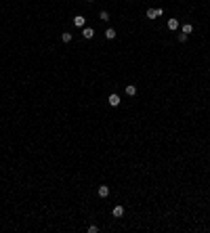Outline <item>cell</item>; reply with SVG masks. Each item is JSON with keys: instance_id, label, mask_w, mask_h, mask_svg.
<instances>
[{"instance_id": "4fadbf2b", "label": "cell", "mask_w": 210, "mask_h": 233, "mask_svg": "<svg viewBox=\"0 0 210 233\" xmlns=\"http://www.w3.org/2000/svg\"><path fill=\"white\" fill-rule=\"evenodd\" d=\"M176 40H179V42H185V40H187V34H183V32H181V34L176 36Z\"/></svg>"}, {"instance_id": "5bb4252c", "label": "cell", "mask_w": 210, "mask_h": 233, "mask_svg": "<svg viewBox=\"0 0 210 233\" xmlns=\"http://www.w3.org/2000/svg\"><path fill=\"white\" fill-rule=\"evenodd\" d=\"M97 231H99L97 225H88V233H97Z\"/></svg>"}, {"instance_id": "30bf717a", "label": "cell", "mask_w": 210, "mask_h": 233, "mask_svg": "<svg viewBox=\"0 0 210 233\" xmlns=\"http://www.w3.org/2000/svg\"><path fill=\"white\" fill-rule=\"evenodd\" d=\"M74 23H76L78 27H84V17H82V15H78V17H74Z\"/></svg>"}, {"instance_id": "3957f363", "label": "cell", "mask_w": 210, "mask_h": 233, "mask_svg": "<svg viewBox=\"0 0 210 233\" xmlns=\"http://www.w3.org/2000/svg\"><path fill=\"white\" fill-rule=\"evenodd\" d=\"M111 214H114L116 219H120V216H124V206H114V210H111Z\"/></svg>"}, {"instance_id": "277c9868", "label": "cell", "mask_w": 210, "mask_h": 233, "mask_svg": "<svg viewBox=\"0 0 210 233\" xmlns=\"http://www.w3.org/2000/svg\"><path fill=\"white\" fill-rule=\"evenodd\" d=\"M82 36L86 38V40L95 38V30H92V27H84V30H82Z\"/></svg>"}, {"instance_id": "8fae6325", "label": "cell", "mask_w": 210, "mask_h": 233, "mask_svg": "<svg viewBox=\"0 0 210 233\" xmlns=\"http://www.w3.org/2000/svg\"><path fill=\"white\" fill-rule=\"evenodd\" d=\"M61 40H63L65 44H67V42H72V34H69V32H63V34H61Z\"/></svg>"}, {"instance_id": "7c38bea8", "label": "cell", "mask_w": 210, "mask_h": 233, "mask_svg": "<svg viewBox=\"0 0 210 233\" xmlns=\"http://www.w3.org/2000/svg\"><path fill=\"white\" fill-rule=\"evenodd\" d=\"M99 19H101V21H109V13H107V11H101V13H99Z\"/></svg>"}, {"instance_id": "7a4b0ae2", "label": "cell", "mask_w": 210, "mask_h": 233, "mask_svg": "<svg viewBox=\"0 0 210 233\" xmlns=\"http://www.w3.org/2000/svg\"><path fill=\"white\" fill-rule=\"evenodd\" d=\"M164 11L162 8H147V19H156V17H160Z\"/></svg>"}, {"instance_id": "52a82bcc", "label": "cell", "mask_w": 210, "mask_h": 233, "mask_svg": "<svg viewBox=\"0 0 210 233\" xmlns=\"http://www.w3.org/2000/svg\"><path fill=\"white\" fill-rule=\"evenodd\" d=\"M181 32H183V34H187V36H189V34H191V32H193V25H191V23H183V25H181Z\"/></svg>"}, {"instance_id": "6da1fadb", "label": "cell", "mask_w": 210, "mask_h": 233, "mask_svg": "<svg viewBox=\"0 0 210 233\" xmlns=\"http://www.w3.org/2000/svg\"><path fill=\"white\" fill-rule=\"evenodd\" d=\"M107 103H109L111 107H118V105H120V94L111 93V94H109V97H107Z\"/></svg>"}, {"instance_id": "5b68a950", "label": "cell", "mask_w": 210, "mask_h": 233, "mask_svg": "<svg viewBox=\"0 0 210 233\" xmlns=\"http://www.w3.org/2000/svg\"><path fill=\"white\" fill-rule=\"evenodd\" d=\"M168 30H170V32H176V30H179V21H176V19H168Z\"/></svg>"}, {"instance_id": "ba28073f", "label": "cell", "mask_w": 210, "mask_h": 233, "mask_svg": "<svg viewBox=\"0 0 210 233\" xmlns=\"http://www.w3.org/2000/svg\"><path fill=\"white\" fill-rule=\"evenodd\" d=\"M105 38H107V40H114V38H116V30H114V27H107V30H105Z\"/></svg>"}, {"instance_id": "9c48e42d", "label": "cell", "mask_w": 210, "mask_h": 233, "mask_svg": "<svg viewBox=\"0 0 210 233\" xmlns=\"http://www.w3.org/2000/svg\"><path fill=\"white\" fill-rule=\"evenodd\" d=\"M126 94H128V97H134V94H137V86L128 84V86H126Z\"/></svg>"}, {"instance_id": "9a60e30c", "label": "cell", "mask_w": 210, "mask_h": 233, "mask_svg": "<svg viewBox=\"0 0 210 233\" xmlns=\"http://www.w3.org/2000/svg\"><path fill=\"white\" fill-rule=\"evenodd\" d=\"M88 2H92V0H88Z\"/></svg>"}, {"instance_id": "8992f818", "label": "cell", "mask_w": 210, "mask_h": 233, "mask_svg": "<svg viewBox=\"0 0 210 233\" xmlns=\"http://www.w3.org/2000/svg\"><path fill=\"white\" fill-rule=\"evenodd\" d=\"M97 193H99V197H107V195H109V187H107V185H101Z\"/></svg>"}]
</instances>
